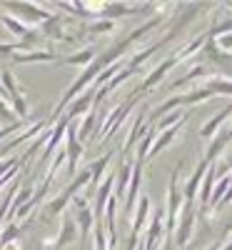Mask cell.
Returning <instances> with one entry per match:
<instances>
[{
    "instance_id": "cell-1",
    "label": "cell",
    "mask_w": 232,
    "mask_h": 250,
    "mask_svg": "<svg viewBox=\"0 0 232 250\" xmlns=\"http://www.w3.org/2000/svg\"><path fill=\"white\" fill-rule=\"evenodd\" d=\"M177 175H180V165L173 170L170 188H167V213H165V218H167V233H170V238H173V233H175V225H177L182 203H185V200H182V190L177 188Z\"/></svg>"
},
{
    "instance_id": "cell-2",
    "label": "cell",
    "mask_w": 232,
    "mask_h": 250,
    "mask_svg": "<svg viewBox=\"0 0 232 250\" xmlns=\"http://www.w3.org/2000/svg\"><path fill=\"white\" fill-rule=\"evenodd\" d=\"M193 228H195V208L193 203H182V210H180V223L175 225V233H173V245L185 250L190 245V238H193Z\"/></svg>"
},
{
    "instance_id": "cell-3",
    "label": "cell",
    "mask_w": 232,
    "mask_h": 250,
    "mask_svg": "<svg viewBox=\"0 0 232 250\" xmlns=\"http://www.w3.org/2000/svg\"><path fill=\"white\" fill-rule=\"evenodd\" d=\"M3 8L18 13V15H20V18H18L20 23H23V20H28V23H33V25H43L45 20L50 18V13H48L45 8L33 5V3H5Z\"/></svg>"
},
{
    "instance_id": "cell-4",
    "label": "cell",
    "mask_w": 232,
    "mask_h": 250,
    "mask_svg": "<svg viewBox=\"0 0 232 250\" xmlns=\"http://www.w3.org/2000/svg\"><path fill=\"white\" fill-rule=\"evenodd\" d=\"M65 158H68V170L70 175H75V168H77V160L82 158V143L77 140V130L75 125H68V135H65Z\"/></svg>"
},
{
    "instance_id": "cell-5",
    "label": "cell",
    "mask_w": 232,
    "mask_h": 250,
    "mask_svg": "<svg viewBox=\"0 0 232 250\" xmlns=\"http://www.w3.org/2000/svg\"><path fill=\"white\" fill-rule=\"evenodd\" d=\"M80 238V230H77V225H75V218L73 215H62V228H60V233L55 238V248H65V245H73L75 240Z\"/></svg>"
},
{
    "instance_id": "cell-6",
    "label": "cell",
    "mask_w": 232,
    "mask_h": 250,
    "mask_svg": "<svg viewBox=\"0 0 232 250\" xmlns=\"http://www.w3.org/2000/svg\"><path fill=\"white\" fill-rule=\"evenodd\" d=\"M95 98H97V88H90L85 95H80V98H75L73 103H70V108H68V113H65V118L68 120H73L75 115H82V113H90V108L95 105Z\"/></svg>"
},
{
    "instance_id": "cell-7",
    "label": "cell",
    "mask_w": 232,
    "mask_h": 250,
    "mask_svg": "<svg viewBox=\"0 0 232 250\" xmlns=\"http://www.w3.org/2000/svg\"><path fill=\"white\" fill-rule=\"evenodd\" d=\"M113 188H115V175H108L102 180V185L97 188V193H95V220H102V213H105V203H108V198L113 195Z\"/></svg>"
},
{
    "instance_id": "cell-8",
    "label": "cell",
    "mask_w": 232,
    "mask_h": 250,
    "mask_svg": "<svg viewBox=\"0 0 232 250\" xmlns=\"http://www.w3.org/2000/svg\"><path fill=\"white\" fill-rule=\"evenodd\" d=\"M175 65H177V62H175V58H167V60L162 62V65H157V68H155V70H153L150 75H147V78H145V80L140 83V88H137V93H145V90H150V88H155L157 83H160V80H162V78H165L167 73H170V70H173Z\"/></svg>"
},
{
    "instance_id": "cell-9",
    "label": "cell",
    "mask_w": 232,
    "mask_h": 250,
    "mask_svg": "<svg viewBox=\"0 0 232 250\" xmlns=\"http://www.w3.org/2000/svg\"><path fill=\"white\" fill-rule=\"evenodd\" d=\"M207 168H210V165L202 160L197 168H195V173L190 175V180H187V185H185V190H182V200H185V203H193V200L197 198V188H200V183H202Z\"/></svg>"
},
{
    "instance_id": "cell-10",
    "label": "cell",
    "mask_w": 232,
    "mask_h": 250,
    "mask_svg": "<svg viewBox=\"0 0 232 250\" xmlns=\"http://www.w3.org/2000/svg\"><path fill=\"white\" fill-rule=\"evenodd\" d=\"M230 138H232V128H227V130H222V133H217L213 140H210V145H207V150H205V163L210 165L213 163L225 148H227V143H230Z\"/></svg>"
},
{
    "instance_id": "cell-11",
    "label": "cell",
    "mask_w": 232,
    "mask_h": 250,
    "mask_svg": "<svg viewBox=\"0 0 232 250\" xmlns=\"http://www.w3.org/2000/svg\"><path fill=\"white\" fill-rule=\"evenodd\" d=\"M10 60L20 62V65H28V62H58V55L50 50H30V53H15Z\"/></svg>"
},
{
    "instance_id": "cell-12",
    "label": "cell",
    "mask_w": 232,
    "mask_h": 250,
    "mask_svg": "<svg viewBox=\"0 0 232 250\" xmlns=\"http://www.w3.org/2000/svg\"><path fill=\"white\" fill-rule=\"evenodd\" d=\"M140 183H142V165L140 163H133V175H130V188H128V198H125V210H133L135 205V198H137V190H140Z\"/></svg>"
},
{
    "instance_id": "cell-13",
    "label": "cell",
    "mask_w": 232,
    "mask_h": 250,
    "mask_svg": "<svg viewBox=\"0 0 232 250\" xmlns=\"http://www.w3.org/2000/svg\"><path fill=\"white\" fill-rule=\"evenodd\" d=\"M147 215H150V200L140 198V205H137L135 218H133V233H130V238H140L142 228H145V223H147Z\"/></svg>"
},
{
    "instance_id": "cell-14",
    "label": "cell",
    "mask_w": 232,
    "mask_h": 250,
    "mask_svg": "<svg viewBox=\"0 0 232 250\" xmlns=\"http://www.w3.org/2000/svg\"><path fill=\"white\" fill-rule=\"evenodd\" d=\"M130 175H133V163L130 160H125L122 165H120V170H117V183H115V188H113V195L120 200L122 198V193L128 190V183H130Z\"/></svg>"
},
{
    "instance_id": "cell-15",
    "label": "cell",
    "mask_w": 232,
    "mask_h": 250,
    "mask_svg": "<svg viewBox=\"0 0 232 250\" xmlns=\"http://www.w3.org/2000/svg\"><path fill=\"white\" fill-rule=\"evenodd\" d=\"M95 60V50L93 48H85V50H77L68 58H58L60 65H82V68H88L90 62Z\"/></svg>"
},
{
    "instance_id": "cell-16",
    "label": "cell",
    "mask_w": 232,
    "mask_h": 250,
    "mask_svg": "<svg viewBox=\"0 0 232 250\" xmlns=\"http://www.w3.org/2000/svg\"><path fill=\"white\" fill-rule=\"evenodd\" d=\"M230 115H232V105H227L225 110H220V113H217V115H215V118L210 120V123L205 125V128L200 130V135H202V138H210V140H213V138L217 135V130L222 128V123H225V120H227Z\"/></svg>"
},
{
    "instance_id": "cell-17",
    "label": "cell",
    "mask_w": 232,
    "mask_h": 250,
    "mask_svg": "<svg viewBox=\"0 0 232 250\" xmlns=\"http://www.w3.org/2000/svg\"><path fill=\"white\" fill-rule=\"evenodd\" d=\"M75 225H77V230H80V238H88L90 230H93V225H95V215L90 208H85V210H75Z\"/></svg>"
},
{
    "instance_id": "cell-18",
    "label": "cell",
    "mask_w": 232,
    "mask_h": 250,
    "mask_svg": "<svg viewBox=\"0 0 232 250\" xmlns=\"http://www.w3.org/2000/svg\"><path fill=\"white\" fill-rule=\"evenodd\" d=\"M215 175H217L215 168H207V173H205V178H202V193H200V205H202V208H207V205H210V198H213Z\"/></svg>"
},
{
    "instance_id": "cell-19",
    "label": "cell",
    "mask_w": 232,
    "mask_h": 250,
    "mask_svg": "<svg viewBox=\"0 0 232 250\" xmlns=\"http://www.w3.org/2000/svg\"><path fill=\"white\" fill-rule=\"evenodd\" d=\"M137 10V5H125V3H108L105 5V18L108 20H113L115 23V18H125V15H130V13H135Z\"/></svg>"
},
{
    "instance_id": "cell-20",
    "label": "cell",
    "mask_w": 232,
    "mask_h": 250,
    "mask_svg": "<svg viewBox=\"0 0 232 250\" xmlns=\"http://www.w3.org/2000/svg\"><path fill=\"white\" fill-rule=\"evenodd\" d=\"M0 23H3L15 38H25V35L30 33V28H28L25 23H20V20H15L13 15H5V13H0Z\"/></svg>"
},
{
    "instance_id": "cell-21",
    "label": "cell",
    "mask_w": 232,
    "mask_h": 250,
    "mask_svg": "<svg viewBox=\"0 0 232 250\" xmlns=\"http://www.w3.org/2000/svg\"><path fill=\"white\" fill-rule=\"evenodd\" d=\"M187 120V113H182V110H170L167 115H162V120L157 123V130H170V128H175V125H180V123H185Z\"/></svg>"
},
{
    "instance_id": "cell-22",
    "label": "cell",
    "mask_w": 232,
    "mask_h": 250,
    "mask_svg": "<svg viewBox=\"0 0 232 250\" xmlns=\"http://www.w3.org/2000/svg\"><path fill=\"white\" fill-rule=\"evenodd\" d=\"M142 135H145V110L135 118V125H133V130H130V135H128V143H125V150H130Z\"/></svg>"
},
{
    "instance_id": "cell-23",
    "label": "cell",
    "mask_w": 232,
    "mask_h": 250,
    "mask_svg": "<svg viewBox=\"0 0 232 250\" xmlns=\"http://www.w3.org/2000/svg\"><path fill=\"white\" fill-rule=\"evenodd\" d=\"M142 143H140V148H137V155H135V163H145L147 160V155H150V150H153V143H155V130H150V133H145L142 138H140Z\"/></svg>"
},
{
    "instance_id": "cell-24",
    "label": "cell",
    "mask_w": 232,
    "mask_h": 250,
    "mask_svg": "<svg viewBox=\"0 0 232 250\" xmlns=\"http://www.w3.org/2000/svg\"><path fill=\"white\" fill-rule=\"evenodd\" d=\"M110 158H113V153H108L105 158H100L93 168H88L90 170V185L93 188H97V183H100V178H102V173H105V168H108V163H110Z\"/></svg>"
},
{
    "instance_id": "cell-25",
    "label": "cell",
    "mask_w": 232,
    "mask_h": 250,
    "mask_svg": "<svg viewBox=\"0 0 232 250\" xmlns=\"http://www.w3.org/2000/svg\"><path fill=\"white\" fill-rule=\"evenodd\" d=\"M207 88L213 90L215 95L220 93V95H230V98H232V80H225V78H210Z\"/></svg>"
},
{
    "instance_id": "cell-26",
    "label": "cell",
    "mask_w": 232,
    "mask_h": 250,
    "mask_svg": "<svg viewBox=\"0 0 232 250\" xmlns=\"http://www.w3.org/2000/svg\"><path fill=\"white\" fill-rule=\"evenodd\" d=\"M15 123H23V120L13 113V108L8 105V103L0 100V125H3V128H8V125H15Z\"/></svg>"
},
{
    "instance_id": "cell-27",
    "label": "cell",
    "mask_w": 232,
    "mask_h": 250,
    "mask_svg": "<svg viewBox=\"0 0 232 250\" xmlns=\"http://www.w3.org/2000/svg\"><path fill=\"white\" fill-rule=\"evenodd\" d=\"M0 75H3V88H5L8 98L20 95V93H18V85H15V78H13V70H10V68H3V70H0Z\"/></svg>"
},
{
    "instance_id": "cell-28",
    "label": "cell",
    "mask_w": 232,
    "mask_h": 250,
    "mask_svg": "<svg viewBox=\"0 0 232 250\" xmlns=\"http://www.w3.org/2000/svg\"><path fill=\"white\" fill-rule=\"evenodd\" d=\"M95 250H110V248H108V235H105L102 220H95Z\"/></svg>"
},
{
    "instance_id": "cell-29",
    "label": "cell",
    "mask_w": 232,
    "mask_h": 250,
    "mask_svg": "<svg viewBox=\"0 0 232 250\" xmlns=\"http://www.w3.org/2000/svg\"><path fill=\"white\" fill-rule=\"evenodd\" d=\"M93 128H95V113H88V115H85V123H82L80 128H77V140L82 143V140H85V138L93 133Z\"/></svg>"
},
{
    "instance_id": "cell-30",
    "label": "cell",
    "mask_w": 232,
    "mask_h": 250,
    "mask_svg": "<svg viewBox=\"0 0 232 250\" xmlns=\"http://www.w3.org/2000/svg\"><path fill=\"white\" fill-rule=\"evenodd\" d=\"M85 30L93 33V35H97V33H110V30H115V23H113V20H95V23H90Z\"/></svg>"
},
{
    "instance_id": "cell-31",
    "label": "cell",
    "mask_w": 232,
    "mask_h": 250,
    "mask_svg": "<svg viewBox=\"0 0 232 250\" xmlns=\"http://www.w3.org/2000/svg\"><path fill=\"white\" fill-rule=\"evenodd\" d=\"M18 235H20V228L18 225H8L5 230H3V235H0V250H5Z\"/></svg>"
},
{
    "instance_id": "cell-32",
    "label": "cell",
    "mask_w": 232,
    "mask_h": 250,
    "mask_svg": "<svg viewBox=\"0 0 232 250\" xmlns=\"http://www.w3.org/2000/svg\"><path fill=\"white\" fill-rule=\"evenodd\" d=\"M213 40H215V45H217L220 50H225V53L232 50V33H227V35H222V38H213Z\"/></svg>"
},
{
    "instance_id": "cell-33",
    "label": "cell",
    "mask_w": 232,
    "mask_h": 250,
    "mask_svg": "<svg viewBox=\"0 0 232 250\" xmlns=\"http://www.w3.org/2000/svg\"><path fill=\"white\" fill-rule=\"evenodd\" d=\"M70 200H73V205H75V210H85V208H88V198L80 195V193H75Z\"/></svg>"
},
{
    "instance_id": "cell-34",
    "label": "cell",
    "mask_w": 232,
    "mask_h": 250,
    "mask_svg": "<svg viewBox=\"0 0 232 250\" xmlns=\"http://www.w3.org/2000/svg\"><path fill=\"white\" fill-rule=\"evenodd\" d=\"M0 98H8V93H5V88H3V83H0Z\"/></svg>"
},
{
    "instance_id": "cell-35",
    "label": "cell",
    "mask_w": 232,
    "mask_h": 250,
    "mask_svg": "<svg viewBox=\"0 0 232 250\" xmlns=\"http://www.w3.org/2000/svg\"><path fill=\"white\" fill-rule=\"evenodd\" d=\"M222 250H232V240H230V243H227V248H222Z\"/></svg>"
},
{
    "instance_id": "cell-36",
    "label": "cell",
    "mask_w": 232,
    "mask_h": 250,
    "mask_svg": "<svg viewBox=\"0 0 232 250\" xmlns=\"http://www.w3.org/2000/svg\"><path fill=\"white\" fill-rule=\"evenodd\" d=\"M207 250H217V245H210V248H207Z\"/></svg>"
}]
</instances>
